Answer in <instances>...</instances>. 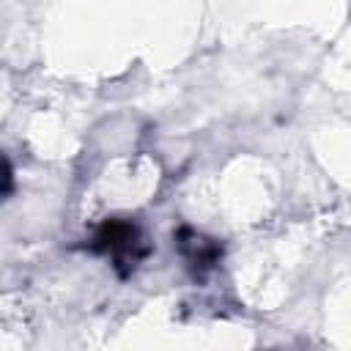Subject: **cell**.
Returning a JSON list of instances; mask_svg holds the SVG:
<instances>
[{"instance_id": "6da1fadb", "label": "cell", "mask_w": 351, "mask_h": 351, "mask_svg": "<svg viewBox=\"0 0 351 351\" xmlns=\"http://www.w3.org/2000/svg\"><path fill=\"white\" fill-rule=\"evenodd\" d=\"M93 241H96L93 250L112 255L115 266L126 263V269H134V263L145 255V247L140 244L143 239H140L137 225L123 222V219H107V222L99 228V233H96Z\"/></svg>"}]
</instances>
